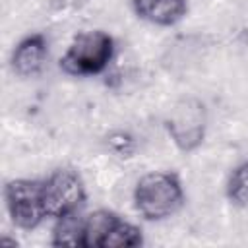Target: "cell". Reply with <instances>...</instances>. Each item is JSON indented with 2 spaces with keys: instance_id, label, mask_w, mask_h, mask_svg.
I'll return each mask as SVG.
<instances>
[{
  "instance_id": "obj_1",
  "label": "cell",
  "mask_w": 248,
  "mask_h": 248,
  "mask_svg": "<svg viewBox=\"0 0 248 248\" xmlns=\"http://www.w3.org/2000/svg\"><path fill=\"white\" fill-rule=\"evenodd\" d=\"M186 202L182 180L170 170L145 172L134 186V207L145 221H165Z\"/></svg>"
},
{
  "instance_id": "obj_2",
  "label": "cell",
  "mask_w": 248,
  "mask_h": 248,
  "mask_svg": "<svg viewBox=\"0 0 248 248\" xmlns=\"http://www.w3.org/2000/svg\"><path fill=\"white\" fill-rule=\"evenodd\" d=\"M116 52L114 37L103 29L78 33L60 58V70L72 78H93L103 74Z\"/></svg>"
},
{
  "instance_id": "obj_3",
  "label": "cell",
  "mask_w": 248,
  "mask_h": 248,
  "mask_svg": "<svg viewBox=\"0 0 248 248\" xmlns=\"http://www.w3.org/2000/svg\"><path fill=\"white\" fill-rule=\"evenodd\" d=\"M165 130L182 153H194L205 140L207 108L196 97H182L165 116Z\"/></svg>"
},
{
  "instance_id": "obj_4",
  "label": "cell",
  "mask_w": 248,
  "mask_h": 248,
  "mask_svg": "<svg viewBox=\"0 0 248 248\" xmlns=\"http://www.w3.org/2000/svg\"><path fill=\"white\" fill-rule=\"evenodd\" d=\"M6 211L14 227L21 231L37 229L45 219V202H43V180L37 178H14L4 186Z\"/></svg>"
},
{
  "instance_id": "obj_5",
  "label": "cell",
  "mask_w": 248,
  "mask_h": 248,
  "mask_svg": "<svg viewBox=\"0 0 248 248\" xmlns=\"http://www.w3.org/2000/svg\"><path fill=\"white\" fill-rule=\"evenodd\" d=\"M85 182L72 167L54 169L43 180V202L46 217L58 219L62 215L79 211L85 202Z\"/></svg>"
},
{
  "instance_id": "obj_6",
  "label": "cell",
  "mask_w": 248,
  "mask_h": 248,
  "mask_svg": "<svg viewBox=\"0 0 248 248\" xmlns=\"http://www.w3.org/2000/svg\"><path fill=\"white\" fill-rule=\"evenodd\" d=\"M48 60V39L43 33L25 35L12 50L10 66L19 78H35Z\"/></svg>"
},
{
  "instance_id": "obj_7",
  "label": "cell",
  "mask_w": 248,
  "mask_h": 248,
  "mask_svg": "<svg viewBox=\"0 0 248 248\" xmlns=\"http://www.w3.org/2000/svg\"><path fill=\"white\" fill-rule=\"evenodd\" d=\"M134 16L157 27H172L188 14V0H130Z\"/></svg>"
},
{
  "instance_id": "obj_8",
  "label": "cell",
  "mask_w": 248,
  "mask_h": 248,
  "mask_svg": "<svg viewBox=\"0 0 248 248\" xmlns=\"http://www.w3.org/2000/svg\"><path fill=\"white\" fill-rule=\"evenodd\" d=\"M118 213L110 209H97L85 215L83 225V248H103L107 234L118 221Z\"/></svg>"
},
{
  "instance_id": "obj_9",
  "label": "cell",
  "mask_w": 248,
  "mask_h": 248,
  "mask_svg": "<svg viewBox=\"0 0 248 248\" xmlns=\"http://www.w3.org/2000/svg\"><path fill=\"white\" fill-rule=\"evenodd\" d=\"M54 229H52V244L54 246H81L83 248V225L85 217L79 211L62 215L54 219Z\"/></svg>"
},
{
  "instance_id": "obj_10",
  "label": "cell",
  "mask_w": 248,
  "mask_h": 248,
  "mask_svg": "<svg viewBox=\"0 0 248 248\" xmlns=\"http://www.w3.org/2000/svg\"><path fill=\"white\" fill-rule=\"evenodd\" d=\"M140 244H143L141 229L138 225L118 217V221L107 234L103 248H132V246H140Z\"/></svg>"
},
{
  "instance_id": "obj_11",
  "label": "cell",
  "mask_w": 248,
  "mask_h": 248,
  "mask_svg": "<svg viewBox=\"0 0 248 248\" xmlns=\"http://www.w3.org/2000/svg\"><path fill=\"white\" fill-rule=\"evenodd\" d=\"M227 200L236 207H248V159L236 165L225 184Z\"/></svg>"
},
{
  "instance_id": "obj_12",
  "label": "cell",
  "mask_w": 248,
  "mask_h": 248,
  "mask_svg": "<svg viewBox=\"0 0 248 248\" xmlns=\"http://www.w3.org/2000/svg\"><path fill=\"white\" fill-rule=\"evenodd\" d=\"M87 0H50V6L58 12H72L85 4Z\"/></svg>"
}]
</instances>
